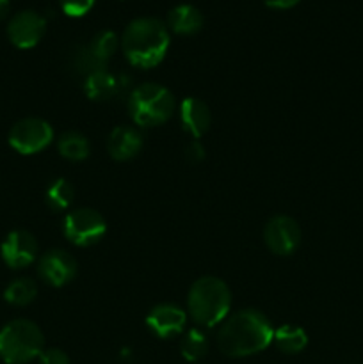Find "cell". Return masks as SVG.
I'll return each mask as SVG.
<instances>
[{
	"label": "cell",
	"mask_w": 363,
	"mask_h": 364,
	"mask_svg": "<svg viewBox=\"0 0 363 364\" xmlns=\"http://www.w3.org/2000/svg\"><path fill=\"white\" fill-rule=\"evenodd\" d=\"M57 149L64 159L71 160V162H80L89 156L91 146H89L88 139L78 132H66V134L60 135Z\"/></svg>",
	"instance_id": "cell-19"
},
{
	"label": "cell",
	"mask_w": 363,
	"mask_h": 364,
	"mask_svg": "<svg viewBox=\"0 0 363 364\" xmlns=\"http://www.w3.org/2000/svg\"><path fill=\"white\" fill-rule=\"evenodd\" d=\"M84 91L93 102H110L128 95V77L102 70L84 80Z\"/></svg>",
	"instance_id": "cell-12"
},
{
	"label": "cell",
	"mask_w": 363,
	"mask_h": 364,
	"mask_svg": "<svg viewBox=\"0 0 363 364\" xmlns=\"http://www.w3.org/2000/svg\"><path fill=\"white\" fill-rule=\"evenodd\" d=\"M178 117H180L182 128L194 139L205 135L206 130L210 128V123H212L209 105L199 98H192V96L191 98H185L180 103Z\"/></svg>",
	"instance_id": "cell-14"
},
{
	"label": "cell",
	"mask_w": 363,
	"mask_h": 364,
	"mask_svg": "<svg viewBox=\"0 0 363 364\" xmlns=\"http://www.w3.org/2000/svg\"><path fill=\"white\" fill-rule=\"evenodd\" d=\"M38 274L50 287H64L77 276V262L70 252L63 249H52L39 259Z\"/></svg>",
	"instance_id": "cell-11"
},
{
	"label": "cell",
	"mask_w": 363,
	"mask_h": 364,
	"mask_svg": "<svg viewBox=\"0 0 363 364\" xmlns=\"http://www.w3.org/2000/svg\"><path fill=\"white\" fill-rule=\"evenodd\" d=\"M121 48L134 66L142 70L157 66L169 48V32L166 23L155 16L134 18L125 27Z\"/></svg>",
	"instance_id": "cell-2"
},
{
	"label": "cell",
	"mask_w": 363,
	"mask_h": 364,
	"mask_svg": "<svg viewBox=\"0 0 363 364\" xmlns=\"http://www.w3.org/2000/svg\"><path fill=\"white\" fill-rule=\"evenodd\" d=\"M36 295H38V284L32 279H28V277H20V279L11 281L6 290H4V299L11 306L31 304L36 299Z\"/></svg>",
	"instance_id": "cell-20"
},
{
	"label": "cell",
	"mask_w": 363,
	"mask_h": 364,
	"mask_svg": "<svg viewBox=\"0 0 363 364\" xmlns=\"http://www.w3.org/2000/svg\"><path fill=\"white\" fill-rule=\"evenodd\" d=\"M39 364H70V358L60 348H46L39 355Z\"/></svg>",
	"instance_id": "cell-25"
},
{
	"label": "cell",
	"mask_w": 363,
	"mask_h": 364,
	"mask_svg": "<svg viewBox=\"0 0 363 364\" xmlns=\"http://www.w3.org/2000/svg\"><path fill=\"white\" fill-rule=\"evenodd\" d=\"M180 352L184 359H187L189 363L199 361L209 352V340H206V336L199 329L187 331L185 336L182 338Z\"/></svg>",
	"instance_id": "cell-21"
},
{
	"label": "cell",
	"mask_w": 363,
	"mask_h": 364,
	"mask_svg": "<svg viewBox=\"0 0 363 364\" xmlns=\"http://www.w3.org/2000/svg\"><path fill=\"white\" fill-rule=\"evenodd\" d=\"M70 66H71V71L77 73L78 77L84 78V80L88 77H91V75L98 73V71L107 70L105 60L100 59V57L93 52L89 45H80L71 52Z\"/></svg>",
	"instance_id": "cell-17"
},
{
	"label": "cell",
	"mask_w": 363,
	"mask_h": 364,
	"mask_svg": "<svg viewBox=\"0 0 363 364\" xmlns=\"http://www.w3.org/2000/svg\"><path fill=\"white\" fill-rule=\"evenodd\" d=\"M107 149L117 162L132 160L142 149V135L134 127H116L107 139Z\"/></svg>",
	"instance_id": "cell-15"
},
{
	"label": "cell",
	"mask_w": 363,
	"mask_h": 364,
	"mask_svg": "<svg viewBox=\"0 0 363 364\" xmlns=\"http://www.w3.org/2000/svg\"><path fill=\"white\" fill-rule=\"evenodd\" d=\"M273 341L283 354L294 355L305 350L306 345H308V336L301 327L287 323V326H281L280 329L274 331Z\"/></svg>",
	"instance_id": "cell-18"
},
{
	"label": "cell",
	"mask_w": 363,
	"mask_h": 364,
	"mask_svg": "<svg viewBox=\"0 0 363 364\" xmlns=\"http://www.w3.org/2000/svg\"><path fill=\"white\" fill-rule=\"evenodd\" d=\"M231 308V294L226 283L217 277H199L189 290L187 309L198 326L214 327L226 318Z\"/></svg>",
	"instance_id": "cell-3"
},
{
	"label": "cell",
	"mask_w": 363,
	"mask_h": 364,
	"mask_svg": "<svg viewBox=\"0 0 363 364\" xmlns=\"http://www.w3.org/2000/svg\"><path fill=\"white\" fill-rule=\"evenodd\" d=\"M0 255L11 269H25L38 256V242L34 235L25 230L11 231L0 245Z\"/></svg>",
	"instance_id": "cell-10"
},
{
	"label": "cell",
	"mask_w": 363,
	"mask_h": 364,
	"mask_svg": "<svg viewBox=\"0 0 363 364\" xmlns=\"http://www.w3.org/2000/svg\"><path fill=\"white\" fill-rule=\"evenodd\" d=\"M174 109L173 92L155 82L137 85L128 95V112L139 127H159L173 116Z\"/></svg>",
	"instance_id": "cell-4"
},
{
	"label": "cell",
	"mask_w": 363,
	"mask_h": 364,
	"mask_svg": "<svg viewBox=\"0 0 363 364\" xmlns=\"http://www.w3.org/2000/svg\"><path fill=\"white\" fill-rule=\"evenodd\" d=\"M64 235L71 244L78 247H89L98 244L107 231L102 213L93 208H77L64 219Z\"/></svg>",
	"instance_id": "cell-6"
},
{
	"label": "cell",
	"mask_w": 363,
	"mask_h": 364,
	"mask_svg": "<svg viewBox=\"0 0 363 364\" xmlns=\"http://www.w3.org/2000/svg\"><path fill=\"white\" fill-rule=\"evenodd\" d=\"M263 240L270 252L278 256H288L299 247L301 230L292 217L276 215L263 228Z\"/></svg>",
	"instance_id": "cell-8"
},
{
	"label": "cell",
	"mask_w": 363,
	"mask_h": 364,
	"mask_svg": "<svg viewBox=\"0 0 363 364\" xmlns=\"http://www.w3.org/2000/svg\"><path fill=\"white\" fill-rule=\"evenodd\" d=\"M274 329L265 315L244 309L224 320L217 334L219 350L228 358H248L273 343Z\"/></svg>",
	"instance_id": "cell-1"
},
{
	"label": "cell",
	"mask_w": 363,
	"mask_h": 364,
	"mask_svg": "<svg viewBox=\"0 0 363 364\" xmlns=\"http://www.w3.org/2000/svg\"><path fill=\"white\" fill-rule=\"evenodd\" d=\"M185 159L191 164H198L205 159V148H203V144L198 139H194V141L187 144V148H185Z\"/></svg>",
	"instance_id": "cell-26"
},
{
	"label": "cell",
	"mask_w": 363,
	"mask_h": 364,
	"mask_svg": "<svg viewBox=\"0 0 363 364\" xmlns=\"http://www.w3.org/2000/svg\"><path fill=\"white\" fill-rule=\"evenodd\" d=\"M53 128L41 117H25L13 124L9 132V144L21 155H34L43 151L52 142Z\"/></svg>",
	"instance_id": "cell-7"
},
{
	"label": "cell",
	"mask_w": 363,
	"mask_h": 364,
	"mask_svg": "<svg viewBox=\"0 0 363 364\" xmlns=\"http://www.w3.org/2000/svg\"><path fill=\"white\" fill-rule=\"evenodd\" d=\"M46 31V20L43 14L32 9L13 14L7 23V38L18 48H32L41 41Z\"/></svg>",
	"instance_id": "cell-9"
},
{
	"label": "cell",
	"mask_w": 363,
	"mask_h": 364,
	"mask_svg": "<svg viewBox=\"0 0 363 364\" xmlns=\"http://www.w3.org/2000/svg\"><path fill=\"white\" fill-rule=\"evenodd\" d=\"M187 315L174 304H159L149 311L146 326L155 336L173 338L185 329Z\"/></svg>",
	"instance_id": "cell-13"
},
{
	"label": "cell",
	"mask_w": 363,
	"mask_h": 364,
	"mask_svg": "<svg viewBox=\"0 0 363 364\" xmlns=\"http://www.w3.org/2000/svg\"><path fill=\"white\" fill-rule=\"evenodd\" d=\"M45 336L32 320L16 318L0 329V359L6 364H27L45 350Z\"/></svg>",
	"instance_id": "cell-5"
},
{
	"label": "cell",
	"mask_w": 363,
	"mask_h": 364,
	"mask_svg": "<svg viewBox=\"0 0 363 364\" xmlns=\"http://www.w3.org/2000/svg\"><path fill=\"white\" fill-rule=\"evenodd\" d=\"M265 6L274 7V9H288V7L295 6L299 0H263Z\"/></svg>",
	"instance_id": "cell-27"
},
{
	"label": "cell",
	"mask_w": 363,
	"mask_h": 364,
	"mask_svg": "<svg viewBox=\"0 0 363 364\" xmlns=\"http://www.w3.org/2000/svg\"><path fill=\"white\" fill-rule=\"evenodd\" d=\"M75 198L73 185L64 178L52 181V185L46 191V205L53 210V212H63L71 205Z\"/></svg>",
	"instance_id": "cell-22"
},
{
	"label": "cell",
	"mask_w": 363,
	"mask_h": 364,
	"mask_svg": "<svg viewBox=\"0 0 363 364\" xmlns=\"http://www.w3.org/2000/svg\"><path fill=\"white\" fill-rule=\"evenodd\" d=\"M167 27L177 34H194L203 27V14L191 4H178L167 13Z\"/></svg>",
	"instance_id": "cell-16"
},
{
	"label": "cell",
	"mask_w": 363,
	"mask_h": 364,
	"mask_svg": "<svg viewBox=\"0 0 363 364\" xmlns=\"http://www.w3.org/2000/svg\"><path fill=\"white\" fill-rule=\"evenodd\" d=\"M88 45L91 46V50L100 57V59L109 63V59L116 53L117 46H120V39H117L116 32L100 31L98 34L93 36V39Z\"/></svg>",
	"instance_id": "cell-23"
},
{
	"label": "cell",
	"mask_w": 363,
	"mask_h": 364,
	"mask_svg": "<svg viewBox=\"0 0 363 364\" xmlns=\"http://www.w3.org/2000/svg\"><path fill=\"white\" fill-rule=\"evenodd\" d=\"M11 11V4L9 0H0V20H6L9 16Z\"/></svg>",
	"instance_id": "cell-28"
},
{
	"label": "cell",
	"mask_w": 363,
	"mask_h": 364,
	"mask_svg": "<svg viewBox=\"0 0 363 364\" xmlns=\"http://www.w3.org/2000/svg\"><path fill=\"white\" fill-rule=\"evenodd\" d=\"M96 0H59L60 9L68 14V16H84Z\"/></svg>",
	"instance_id": "cell-24"
}]
</instances>
